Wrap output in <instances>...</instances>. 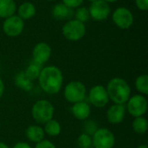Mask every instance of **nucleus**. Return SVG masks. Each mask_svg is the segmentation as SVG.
<instances>
[{
	"label": "nucleus",
	"instance_id": "f257e3e1",
	"mask_svg": "<svg viewBox=\"0 0 148 148\" xmlns=\"http://www.w3.org/2000/svg\"><path fill=\"white\" fill-rule=\"evenodd\" d=\"M41 88L47 94H57L63 83V75L61 69L56 66H47L42 69L38 77Z\"/></svg>",
	"mask_w": 148,
	"mask_h": 148
},
{
	"label": "nucleus",
	"instance_id": "f03ea898",
	"mask_svg": "<svg viewBox=\"0 0 148 148\" xmlns=\"http://www.w3.org/2000/svg\"><path fill=\"white\" fill-rule=\"evenodd\" d=\"M106 89L109 100L113 101L115 104L124 105L130 98L131 88L122 78L115 77L111 79Z\"/></svg>",
	"mask_w": 148,
	"mask_h": 148
},
{
	"label": "nucleus",
	"instance_id": "7ed1b4c3",
	"mask_svg": "<svg viewBox=\"0 0 148 148\" xmlns=\"http://www.w3.org/2000/svg\"><path fill=\"white\" fill-rule=\"evenodd\" d=\"M54 107L51 102L46 100L37 101L32 107L31 113L34 120L40 124H45L54 115Z\"/></svg>",
	"mask_w": 148,
	"mask_h": 148
},
{
	"label": "nucleus",
	"instance_id": "20e7f679",
	"mask_svg": "<svg viewBox=\"0 0 148 148\" xmlns=\"http://www.w3.org/2000/svg\"><path fill=\"white\" fill-rule=\"evenodd\" d=\"M62 36L69 41H71V42L79 41L86 34L85 23L75 18L69 19L62 26Z\"/></svg>",
	"mask_w": 148,
	"mask_h": 148
},
{
	"label": "nucleus",
	"instance_id": "39448f33",
	"mask_svg": "<svg viewBox=\"0 0 148 148\" xmlns=\"http://www.w3.org/2000/svg\"><path fill=\"white\" fill-rule=\"evenodd\" d=\"M86 87L79 81H73L68 83L64 89L65 99L71 103L82 101L86 97Z\"/></svg>",
	"mask_w": 148,
	"mask_h": 148
},
{
	"label": "nucleus",
	"instance_id": "423d86ee",
	"mask_svg": "<svg viewBox=\"0 0 148 148\" xmlns=\"http://www.w3.org/2000/svg\"><path fill=\"white\" fill-rule=\"evenodd\" d=\"M112 20L114 23L121 29H129L134 21L132 11L126 7H118L112 14Z\"/></svg>",
	"mask_w": 148,
	"mask_h": 148
},
{
	"label": "nucleus",
	"instance_id": "0eeeda50",
	"mask_svg": "<svg viewBox=\"0 0 148 148\" xmlns=\"http://www.w3.org/2000/svg\"><path fill=\"white\" fill-rule=\"evenodd\" d=\"M115 144L114 134L107 128H98L94 134L92 146L95 148H113Z\"/></svg>",
	"mask_w": 148,
	"mask_h": 148
},
{
	"label": "nucleus",
	"instance_id": "6e6552de",
	"mask_svg": "<svg viewBox=\"0 0 148 148\" xmlns=\"http://www.w3.org/2000/svg\"><path fill=\"white\" fill-rule=\"evenodd\" d=\"M24 28V22L17 15H13L4 19L3 23V30L10 37H16L22 34Z\"/></svg>",
	"mask_w": 148,
	"mask_h": 148
},
{
	"label": "nucleus",
	"instance_id": "1a4fd4ad",
	"mask_svg": "<svg viewBox=\"0 0 148 148\" xmlns=\"http://www.w3.org/2000/svg\"><path fill=\"white\" fill-rule=\"evenodd\" d=\"M127 111L134 117L143 116L147 111V101L142 95H136L127 101Z\"/></svg>",
	"mask_w": 148,
	"mask_h": 148
},
{
	"label": "nucleus",
	"instance_id": "9d476101",
	"mask_svg": "<svg viewBox=\"0 0 148 148\" xmlns=\"http://www.w3.org/2000/svg\"><path fill=\"white\" fill-rule=\"evenodd\" d=\"M88 11L91 18H93L95 21L101 22L106 20L109 16L111 13V8L109 3L103 0H96L91 3Z\"/></svg>",
	"mask_w": 148,
	"mask_h": 148
},
{
	"label": "nucleus",
	"instance_id": "9b49d317",
	"mask_svg": "<svg viewBox=\"0 0 148 148\" xmlns=\"http://www.w3.org/2000/svg\"><path fill=\"white\" fill-rule=\"evenodd\" d=\"M89 101L96 108H104L109 101L107 89L102 85H96L89 91Z\"/></svg>",
	"mask_w": 148,
	"mask_h": 148
},
{
	"label": "nucleus",
	"instance_id": "f8f14e48",
	"mask_svg": "<svg viewBox=\"0 0 148 148\" xmlns=\"http://www.w3.org/2000/svg\"><path fill=\"white\" fill-rule=\"evenodd\" d=\"M51 52H52L51 48L47 42H38L33 48V51H32L33 60L32 61H34L35 62L40 65H43L49 60L51 56Z\"/></svg>",
	"mask_w": 148,
	"mask_h": 148
},
{
	"label": "nucleus",
	"instance_id": "ddd939ff",
	"mask_svg": "<svg viewBox=\"0 0 148 148\" xmlns=\"http://www.w3.org/2000/svg\"><path fill=\"white\" fill-rule=\"evenodd\" d=\"M126 114V108L124 105L114 104L111 106L107 112L108 121L112 124H120L123 121Z\"/></svg>",
	"mask_w": 148,
	"mask_h": 148
},
{
	"label": "nucleus",
	"instance_id": "4468645a",
	"mask_svg": "<svg viewBox=\"0 0 148 148\" xmlns=\"http://www.w3.org/2000/svg\"><path fill=\"white\" fill-rule=\"evenodd\" d=\"M74 15L73 9H70L63 3L56 4L52 9V16L56 20H69Z\"/></svg>",
	"mask_w": 148,
	"mask_h": 148
},
{
	"label": "nucleus",
	"instance_id": "2eb2a0df",
	"mask_svg": "<svg viewBox=\"0 0 148 148\" xmlns=\"http://www.w3.org/2000/svg\"><path fill=\"white\" fill-rule=\"evenodd\" d=\"M73 115L80 121H85L87 120L91 113V109L89 105L85 101H79L76 103H74L72 108H71Z\"/></svg>",
	"mask_w": 148,
	"mask_h": 148
},
{
	"label": "nucleus",
	"instance_id": "dca6fc26",
	"mask_svg": "<svg viewBox=\"0 0 148 148\" xmlns=\"http://www.w3.org/2000/svg\"><path fill=\"white\" fill-rule=\"evenodd\" d=\"M16 10H17V16L23 21L33 17L36 13V9L35 4L30 2H24L21 3L16 9Z\"/></svg>",
	"mask_w": 148,
	"mask_h": 148
},
{
	"label": "nucleus",
	"instance_id": "f3484780",
	"mask_svg": "<svg viewBox=\"0 0 148 148\" xmlns=\"http://www.w3.org/2000/svg\"><path fill=\"white\" fill-rule=\"evenodd\" d=\"M16 4L15 0H0V17L7 18L15 15Z\"/></svg>",
	"mask_w": 148,
	"mask_h": 148
},
{
	"label": "nucleus",
	"instance_id": "a211bd4d",
	"mask_svg": "<svg viewBox=\"0 0 148 148\" xmlns=\"http://www.w3.org/2000/svg\"><path fill=\"white\" fill-rule=\"evenodd\" d=\"M44 130L42 127L36 126V125H32L29 126L27 130H26V136L27 138L35 143H38L40 141H42V140H44Z\"/></svg>",
	"mask_w": 148,
	"mask_h": 148
},
{
	"label": "nucleus",
	"instance_id": "6ab92c4d",
	"mask_svg": "<svg viewBox=\"0 0 148 148\" xmlns=\"http://www.w3.org/2000/svg\"><path fill=\"white\" fill-rule=\"evenodd\" d=\"M15 84L24 91H30L33 88V81L26 75L24 71L16 74L15 77Z\"/></svg>",
	"mask_w": 148,
	"mask_h": 148
},
{
	"label": "nucleus",
	"instance_id": "aec40b11",
	"mask_svg": "<svg viewBox=\"0 0 148 148\" xmlns=\"http://www.w3.org/2000/svg\"><path fill=\"white\" fill-rule=\"evenodd\" d=\"M43 130H44V133H46L48 135L55 137L60 134L62 127H61L60 123L57 121L51 119L50 121L45 123V127Z\"/></svg>",
	"mask_w": 148,
	"mask_h": 148
},
{
	"label": "nucleus",
	"instance_id": "412c9836",
	"mask_svg": "<svg viewBox=\"0 0 148 148\" xmlns=\"http://www.w3.org/2000/svg\"><path fill=\"white\" fill-rule=\"evenodd\" d=\"M133 130L138 134H144L147 133L148 128V122L143 116L136 117L132 124Z\"/></svg>",
	"mask_w": 148,
	"mask_h": 148
},
{
	"label": "nucleus",
	"instance_id": "4be33fe9",
	"mask_svg": "<svg viewBox=\"0 0 148 148\" xmlns=\"http://www.w3.org/2000/svg\"><path fill=\"white\" fill-rule=\"evenodd\" d=\"M42 65H40L36 62H35L34 61H32L29 65L28 67L26 68L24 73L26 74V75L32 81L36 80V79H38L39 77V75L42 71Z\"/></svg>",
	"mask_w": 148,
	"mask_h": 148
},
{
	"label": "nucleus",
	"instance_id": "5701e85b",
	"mask_svg": "<svg viewBox=\"0 0 148 148\" xmlns=\"http://www.w3.org/2000/svg\"><path fill=\"white\" fill-rule=\"evenodd\" d=\"M135 87L137 90L143 94L147 95L148 94V75H141L136 78L135 81Z\"/></svg>",
	"mask_w": 148,
	"mask_h": 148
},
{
	"label": "nucleus",
	"instance_id": "b1692460",
	"mask_svg": "<svg viewBox=\"0 0 148 148\" xmlns=\"http://www.w3.org/2000/svg\"><path fill=\"white\" fill-rule=\"evenodd\" d=\"M74 15H75V19H76L83 23L88 22V19L90 18L88 9H87L86 7H82V6L76 8V10L74 12Z\"/></svg>",
	"mask_w": 148,
	"mask_h": 148
},
{
	"label": "nucleus",
	"instance_id": "393cba45",
	"mask_svg": "<svg viewBox=\"0 0 148 148\" xmlns=\"http://www.w3.org/2000/svg\"><path fill=\"white\" fill-rule=\"evenodd\" d=\"M77 145L80 148H90L92 147V138L87 134H82L77 139Z\"/></svg>",
	"mask_w": 148,
	"mask_h": 148
},
{
	"label": "nucleus",
	"instance_id": "a878e982",
	"mask_svg": "<svg viewBox=\"0 0 148 148\" xmlns=\"http://www.w3.org/2000/svg\"><path fill=\"white\" fill-rule=\"evenodd\" d=\"M84 134H87L88 135H94V134L98 130V125L97 123L93 120H88L85 121L83 126Z\"/></svg>",
	"mask_w": 148,
	"mask_h": 148
},
{
	"label": "nucleus",
	"instance_id": "bb28decb",
	"mask_svg": "<svg viewBox=\"0 0 148 148\" xmlns=\"http://www.w3.org/2000/svg\"><path fill=\"white\" fill-rule=\"evenodd\" d=\"M84 0H62V3L70 9H76L80 7Z\"/></svg>",
	"mask_w": 148,
	"mask_h": 148
},
{
	"label": "nucleus",
	"instance_id": "cd10ccee",
	"mask_svg": "<svg viewBox=\"0 0 148 148\" xmlns=\"http://www.w3.org/2000/svg\"><path fill=\"white\" fill-rule=\"evenodd\" d=\"M35 148H56V146L49 140H42V141L36 143Z\"/></svg>",
	"mask_w": 148,
	"mask_h": 148
},
{
	"label": "nucleus",
	"instance_id": "c85d7f7f",
	"mask_svg": "<svg viewBox=\"0 0 148 148\" xmlns=\"http://www.w3.org/2000/svg\"><path fill=\"white\" fill-rule=\"evenodd\" d=\"M135 4L140 10H147L148 9V0H135Z\"/></svg>",
	"mask_w": 148,
	"mask_h": 148
},
{
	"label": "nucleus",
	"instance_id": "c756f323",
	"mask_svg": "<svg viewBox=\"0 0 148 148\" xmlns=\"http://www.w3.org/2000/svg\"><path fill=\"white\" fill-rule=\"evenodd\" d=\"M13 148H32L28 143H25V142H18L16 143Z\"/></svg>",
	"mask_w": 148,
	"mask_h": 148
},
{
	"label": "nucleus",
	"instance_id": "7c9ffc66",
	"mask_svg": "<svg viewBox=\"0 0 148 148\" xmlns=\"http://www.w3.org/2000/svg\"><path fill=\"white\" fill-rule=\"evenodd\" d=\"M3 92H4V84H3V80L0 78V98L3 96Z\"/></svg>",
	"mask_w": 148,
	"mask_h": 148
},
{
	"label": "nucleus",
	"instance_id": "2f4dec72",
	"mask_svg": "<svg viewBox=\"0 0 148 148\" xmlns=\"http://www.w3.org/2000/svg\"><path fill=\"white\" fill-rule=\"evenodd\" d=\"M0 148H10L6 144L3 143V142H0Z\"/></svg>",
	"mask_w": 148,
	"mask_h": 148
},
{
	"label": "nucleus",
	"instance_id": "473e14b6",
	"mask_svg": "<svg viewBox=\"0 0 148 148\" xmlns=\"http://www.w3.org/2000/svg\"><path fill=\"white\" fill-rule=\"evenodd\" d=\"M103 1L107 2L108 3H115V2H117L118 0H103Z\"/></svg>",
	"mask_w": 148,
	"mask_h": 148
},
{
	"label": "nucleus",
	"instance_id": "72a5a7b5",
	"mask_svg": "<svg viewBox=\"0 0 148 148\" xmlns=\"http://www.w3.org/2000/svg\"><path fill=\"white\" fill-rule=\"evenodd\" d=\"M137 148H148V147L147 145H140V146H139Z\"/></svg>",
	"mask_w": 148,
	"mask_h": 148
},
{
	"label": "nucleus",
	"instance_id": "f704fd0d",
	"mask_svg": "<svg viewBox=\"0 0 148 148\" xmlns=\"http://www.w3.org/2000/svg\"><path fill=\"white\" fill-rule=\"evenodd\" d=\"M88 2H90V3H92V2H95V1H96V0H88Z\"/></svg>",
	"mask_w": 148,
	"mask_h": 148
},
{
	"label": "nucleus",
	"instance_id": "c9c22d12",
	"mask_svg": "<svg viewBox=\"0 0 148 148\" xmlns=\"http://www.w3.org/2000/svg\"><path fill=\"white\" fill-rule=\"evenodd\" d=\"M46 1H56V0H46Z\"/></svg>",
	"mask_w": 148,
	"mask_h": 148
},
{
	"label": "nucleus",
	"instance_id": "e433bc0d",
	"mask_svg": "<svg viewBox=\"0 0 148 148\" xmlns=\"http://www.w3.org/2000/svg\"><path fill=\"white\" fill-rule=\"evenodd\" d=\"M0 128H1V122H0Z\"/></svg>",
	"mask_w": 148,
	"mask_h": 148
}]
</instances>
